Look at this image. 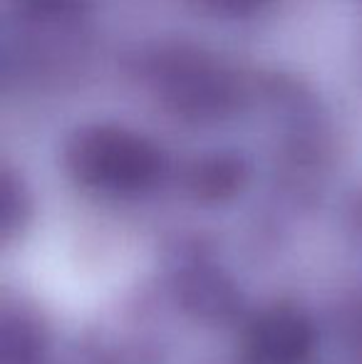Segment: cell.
Wrapping results in <instances>:
<instances>
[{
	"label": "cell",
	"instance_id": "cell-7",
	"mask_svg": "<svg viewBox=\"0 0 362 364\" xmlns=\"http://www.w3.org/2000/svg\"><path fill=\"white\" fill-rule=\"evenodd\" d=\"M30 196L23 178L10 166H3L0 173V238L3 243H13L25 230L30 220Z\"/></svg>",
	"mask_w": 362,
	"mask_h": 364
},
{
	"label": "cell",
	"instance_id": "cell-10",
	"mask_svg": "<svg viewBox=\"0 0 362 364\" xmlns=\"http://www.w3.org/2000/svg\"><path fill=\"white\" fill-rule=\"evenodd\" d=\"M206 10L218 15H228V18H243L256 10H261L268 0H198Z\"/></svg>",
	"mask_w": 362,
	"mask_h": 364
},
{
	"label": "cell",
	"instance_id": "cell-8",
	"mask_svg": "<svg viewBox=\"0 0 362 364\" xmlns=\"http://www.w3.org/2000/svg\"><path fill=\"white\" fill-rule=\"evenodd\" d=\"M82 5V0H10V8L35 23H55L68 18Z\"/></svg>",
	"mask_w": 362,
	"mask_h": 364
},
{
	"label": "cell",
	"instance_id": "cell-6",
	"mask_svg": "<svg viewBox=\"0 0 362 364\" xmlns=\"http://www.w3.org/2000/svg\"><path fill=\"white\" fill-rule=\"evenodd\" d=\"M0 364H48L45 327L23 305L0 312Z\"/></svg>",
	"mask_w": 362,
	"mask_h": 364
},
{
	"label": "cell",
	"instance_id": "cell-4",
	"mask_svg": "<svg viewBox=\"0 0 362 364\" xmlns=\"http://www.w3.org/2000/svg\"><path fill=\"white\" fill-rule=\"evenodd\" d=\"M176 302L193 317L208 325H226L241 315V292L218 268L206 260H188L171 278Z\"/></svg>",
	"mask_w": 362,
	"mask_h": 364
},
{
	"label": "cell",
	"instance_id": "cell-5",
	"mask_svg": "<svg viewBox=\"0 0 362 364\" xmlns=\"http://www.w3.org/2000/svg\"><path fill=\"white\" fill-rule=\"evenodd\" d=\"M248 181V164L231 151L198 156L183 168V188L198 203H223L243 191Z\"/></svg>",
	"mask_w": 362,
	"mask_h": 364
},
{
	"label": "cell",
	"instance_id": "cell-3",
	"mask_svg": "<svg viewBox=\"0 0 362 364\" xmlns=\"http://www.w3.org/2000/svg\"><path fill=\"white\" fill-rule=\"evenodd\" d=\"M315 350V327L303 310L275 305L243 330L241 364H308Z\"/></svg>",
	"mask_w": 362,
	"mask_h": 364
},
{
	"label": "cell",
	"instance_id": "cell-9",
	"mask_svg": "<svg viewBox=\"0 0 362 364\" xmlns=\"http://www.w3.org/2000/svg\"><path fill=\"white\" fill-rule=\"evenodd\" d=\"M338 332L353 357L362 360V290L343 305L338 317Z\"/></svg>",
	"mask_w": 362,
	"mask_h": 364
},
{
	"label": "cell",
	"instance_id": "cell-2",
	"mask_svg": "<svg viewBox=\"0 0 362 364\" xmlns=\"http://www.w3.org/2000/svg\"><path fill=\"white\" fill-rule=\"evenodd\" d=\"M142 75L171 114L188 122H213L241 102L236 75L203 50L183 43L156 45L142 58Z\"/></svg>",
	"mask_w": 362,
	"mask_h": 364
},
{
	"label": "cell",
	"instance_id": "cell-1",
	"mask_svg": "<svg viewBox=\"0 0 362 364\" xmlns=\"http://www.w3.org/2000/svg\"><path fill=\"white\" fill-rule=\"evenodd\" d=\"M63 159L80 186L105 196H139L166 173L161 146L119 124L80 127L65 144Z\"/></svg>",
	"mask_w": 362,
	"mask_h": 364
},
{
	"label": "cell",
	"instance_id": "cell-11",
	"mask_svg": "<svg viewBox=\"0 0 362 364\" xmlns=\"http://www.w3.org/2000/svg\"><path fill=\"white\" fill-rule=\"evenodd\" d=\"M355 220H358V228H360V233H362V196H360L358 206H355Z\"/></svg>",
	"mask_w": 362,
	"mask_h": 364
}]
</instances>
